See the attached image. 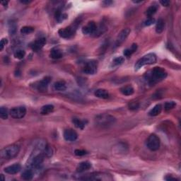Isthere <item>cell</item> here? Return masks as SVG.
I'll use <instances>...</instances> for the list:
<instances>
[{
    "label": "cell",
    "instance_id": "13",
    "mask_svg": "<svg viewBox=\"0 0 181 181\" xmlns=\"http://www.w3.org/2000/svg\"><path fill=\"white\" fill-rule=\"evenodd\" d=\"M64 138L66 141H74L78 138V134L72 129H67L64 132Z\"/></svg>",
    "mask_w": 181,
    "mask_h": 181
},
{
    "label": "cell",
    "instance_id": "8",
    "mask_svg": "<svg viewBox=\"0 0 181 181\" xmlns=\"http://www.w3.org/2000/svg\"><path fill=\"white\" fill-rule=\"evenodd\" d=\"M131 32V30L130 28H124L123 30L120 31V33L118 35L116 40L114 43L115 47H118L121 45L124 41L126 40V39L128 38V37L130 35Z\"/></svg>",
    "mask_w": 181,
    "mask_h": 181
},
{
    "label": "cell",
    "instance_id": "42",
    "mask_svg": "<svg viewBox=\"0 0 181 181\" xmlns=\"http://www.w3.org/2000/svg\"><path fill=\"white\" fill-rule=\"evenodd\" d=\"M21 2L23 4H29L31 2V1H24V0H23V1H21Z\"/></svg>",
    "mask_w": 181,
    "mask_h": 181
},
{
    "label": "cell",
    "instance_id": "12",
    "mask_svg": "<svg viewBox=\"0 0 181 181\" xmlns=\"http://www.w3.org/2000/svg\"><path fill=\"white\" fill-rule=\"evenodd\" d=\"M44 159H45L44 154H39L35 156V157L33 158V159L31 160L30 166L32 168H38L39 166L42 164L43 161H44Z\"/></svg>",
    "mask_w": 181,
    "mask_h": 181
},
{
    "label": "cell",
    "instance_id": "39",
    "mask_svg": "<svg viewBox=\"0 0 181 181\" xmlns=\"http://www.w3.org/2000/svg\"><path fill=\"white\" fill-rule=\"evenodd\" d=\"M103 4L105 5V6H109L113 4V2L112 1H105V2H103Z\"/></svg>",
    "mask_w": 181,
    "mask_h": 181
},
{
    "label": "cell",
    "instance_id": "5",
    "mask_svg": "<svg viewBox=\"0 0 181 181\" xmlns=\"http://www.w3.org/2000/svg\"><path fill=\"white\" fill-rule=\"evenodd\" d=\"M147 146L152 151L159 150L160 148V139L155 134H151L147 141Z\"/></svg>",
    "mask_w": 181,
    "mask_h": 181
},
{
    "label": "cell",
    "instance_id": "17",
    "mask_svg": "<svg viewBox=\"0 0 181 181\" xmlns=\"http://www.w3.org/2000/svg\"><path fill=\"white\" fill-rule=\"evenodd\" d=\"M94 95L97 98H99V99H107L109 97V93H108V91L105 90V89H97V90L95 91Z\"/></svg>",
    "mask_w": 181,
    "mask_h": 181
},
{
    "label": "cell",
    "instance_id": "22",
    "mask_svg": "<svg viewBox=\"0 0 181 181\" xmlns=\"http://www.w3.org/2000/svg\"><path fill=\"white\" fill-rule=\"evenodd\" d=\"M54 89L58 91H64L66 89V84L64 81H58L54 84Z\"/></svg>",
    "mask_w": 181,
    "mask_h": 181
},
{
    "label": "cell",
    "instance_id": "31",
    "mask_svg": "<svg viewBox=\"0 0 181 181\" xmlns=\"http://www.w3.org/2000/svg\"><path fill=\"white\" fill-rule=\"evenodd\" d=\"M124 62V58L123 57H122V56H120V57L114 58L113 62H112V64H113V66H119V65H121L122 64H123Z\"/></svg>",
    "mask_w": 181,
    "mask_h": 181
},
{
    "label": "cell",
    "instance_id": "15",
    "mask_svg": "<svg viewBox=\"0 0 181 181\" xmlns=\"http://www.w3.org/2000/svg\"><path fill=\"white\" fill-rule=\"evenodd\" d=\"M21 170V166L19 163H14L5 168V172L7 174L14 175L18 173Z\"/></svg>",
    "mask_w": 181,
    "mask_h": 181
},
{
    "label": "cell",
    "instance_id": "40",
    "mask_svg": "<svg viewBox=\"0 0 181 181\" xmlns=\"http://www.w3.org/2000/svg\"><path fill=\"white\" fill-rule=\"evenodd\" d=\"M165 180H176L177 179L176 178H173V177L168 176V178H167V177H166V178H165Z\"/></svg>",
    "mask_w": 181,
    "mask_h": 181
},
{
    "label": "cell",
    "instance_id": "2",
    "mask_svg": "<svg viewBox=\"0 0 181 181\" xmlns=\"http://www.w3.org/2000/svg\"><path fill=\"white\" fill-rule=\"evenodd\" d=\"M116 121L115 118L108 114H101L96 116L95 119V122L96 125L103 128H109L115 124Z\"/></svg>",
    "mask_w": 181,
    "mask_h": 181
},
{
    "label": "cell",
    "instance_id": "11",
    "mask_svg": "<svg viewBox=\"0 0 181 181\" xmlns=\"http://www.w3.org/2000/svg\"><path fill=\"white\" fill-rule=\"evenodd\" d=\"M97 26L94 21H90L82 28V33L84 35H91L95 33Z\"/></svg>",
    "mask_w": 181,
    "mask_h": 181
},
{
    "label": "cell",
    "instance_id": "26",
    "mask_svg": "<svg viewBox=\"0 0 181 181\" xmlns=\"http://www.w3.org/2000/svg\"><path fill=\"white\" fill-rule=\"evenodd\" d=\"M137 50V45L134 43V44L132 45V46H131L130 48L124 50L123 54L125 57H130V56L132 55V54L134 53V52H136Z\"/></svg>",
    "mask_w": 181,
    "mask_h": 181
},
{
    "label": "cell",
    "instance_id": "6",
    "mask_svg": "<svg viewBox=\"0 0 181 181\" xmlns=\"http://www.w3.org/2000/svg\"><path fill=\"white\" fill-rule=\"evenodd\" d=\"M98 69V62L95 60H90L87 62L84 67H83V72L86 74L93 75L97 72Z\"/></svg>",
    "mask_w": 181,
    "mask_h": 181
},
{
    "label": "cell",
    "instance_id": "9",
    "mask_svg": "<svg viewBox=\"0 0 181 181\" xmlns=\"http://www.w3.org/2000/svg\"><path fill=\"white\" fill-rule=\"evenodd\" d=\"M75 31L76 29L74 28V26H68L66 28H62L58 31L59 35L62 38L65 39H69L72 38L75 34Z\"/></svg>",
    "mask_w": 181,
    "mask_h": 181
},
{
    "label": "cell",
    "instance_id": "44",
    "mask_svg": "<svg viewBox=\"0 0 181 181\" xmlns=\"http://www.w3.org/2000/svg\"><path fill=\"white\" fill-rule=\"evenodd\" d=\"M1 177H2V180H5V177H4L3 174H1Z\"/></svg>",
    "mask_w": 181,
    "mask_h": 181
},
{
    "label": "cell",
    "instance_id": "43",
    "mask_svg": "<svg viewBox=\"0 0 181 181\" xmlns=\"http://www.w3.org/2000/svg\"><path fill=\"white\" fill-rule=\"evenodd\" d=\"M134 2V3H136V4H137V3H141V2H142V1H139V2L134 1V2Z\"/></svg>",
    "mask_w": 181,
    "mask_h": 181
},
{
    "label": "cell",
    "instance_id": "32",
    "mask_svg": "<svg viewBox=\"0 0 181 181\" xmlns=\"http://www.w3.org/2000/svg\"><path fill=\"white\" fill-rule=\"evenodd\" d=\"M9 112H8L7 108L1 107L0 108V117L2 120H7L9 116Z\"/></svg>",
    "mask_w": 181,
    "mask_h": 181
},
{
    "label": "cell",
    "instance_id": "14",
    "mask_svg": "<svg viewBox=\"0 0 181 181\" xmlns=\"http://www.w3.org/2000/svg\"><path fill=\"white\" fill-rule=\"evenodd\" d=\"M45 43H46V39L45 38H40L34 41V42L31 45V47L33 51L37 52L42 49L43 47H44Z\"/></svg>",
    "mask_w": 181,
    "mask_h": 181
},
{
    "label": "cell",
    "instance_id": "7",
    "mask_svg": "<svg viewBox=\"0 0 181 181\" xmlns=\"http://www.w3.org/2000/svg\"><path fill=\"white\" fill-rule=\"evenodd\" d=\"M26 114V108L24 106L15 107L11 108L9 111V115L11 118L15 119H21L23 118Z\"/></svg>",
    "mask_w": 181,
    "mask_h": 181
},
{
    "label": "cell",
    "instance_id": "20",
    "mask_svg": "<svg viewBox=\"0 0 181 181\" xmlns=\"http://www.w3.org/2000/svg\"><path fill=\"white\" fill-rule=\"evenodd\" d=\"M165 28V21L163 18H159L156 24V32L157 33H161Z\"/></svg>",
    "mask_w": 181,
    "mask_h": 181
},
{
    "label": "cell",
    "instance_id": "37",
    "mask_svg": "<svg viewBox=\"0 0 181 181\" xmlns=\"http://www.w3.org/2000/svg\"><path fill=\"white\" fill-rule=\"evenodd\" d=\"M7 43H8L7 39L6 38L2 39L1 42H0V50H3L4 47H5V45L7 44Z\"/></svg>",
    "mask_w": 181,
    "mask_h": 181
},
{
    "label": "cell",
    "instance_id": "4",
    "mask_svg": "<svg viewBox=\"0 0 181 181\" xmlns=\"http://www.w3.org/2000/svg\"><path fill=\"white\" fill-rule=\"evenodd\" d=\"M157 57L154 53H149L144 55V57L140 58L138 61L136 62L134 65V69L137 71L141 69L142 66L149 64H153L157 62Z\"/></svg>",
    "mask_w": 181,
    "mask_h": 181
},
{
    "label": "cell",
    "instance_id": "19",
    "mask_svg": "<svg viewBox=\"0 0 181 181\" xmlns=\"http://www.w3.org/2000/svg\"><path fill=\"white\" fill-rule=\"evenodd\" d=\"M50 56V57L53 58V59L57 60V59H60V58L62 57V56H63V53H62L61 50H60L58 48H53L51 50Z\"/></svg>",
    "mask_w": 181,
    "mask_h": 181
},
{
    "label": "cell",
    "instance_id": "10",
    "mask_svg": "<svg viewBox=\"0 0 181 181\" xmlns=\"http://www.w3.org/2000/svg\"><path fill=\"white\" fill-rule=\"evenodd\" d=\"M50 81L51 78L49 77V76H46V77L43 78L42 80L37 83L36 89H38V91H40V92H45V91H47L48 85L50 83Z\"/></svg>",
    "mask_w": 181,
    "mask_h": 181
},
{
    "label": "cell",
    "instance_id": "28",
    "mask_svg": "<svg viewBox=\"0 0 181 181\" xmlns=\"http://www.w3.org/2000/svg\"><path fill=\"white\" fill-rule=\"evenodd\" d=\"M157 10H158V7L157 5H151L147 9L146 15L148 16L149 18H150L157 13Z\"/></svg>",
    "mask_w": 181,
    "mask_h": 181
},
{
    "label": "cell",
    "instance_id": "21",
    "mask_svg": "<svg viewBox=\"0 0 181 181\" xmlns=\"http://www.w3.org/2000/svg\"><path fill=\"white\" fill-rule=\"evenodd\" d=\"M55 17L57 20V22L61 23L62 21H63L64 20H65L66 17H67V15L66 14L62 13V10L60 9H58L55 11Z\"/></svg>",
    "mask_w": 181,
    "mask_h": 181
},
{
    "label": "cell",
    "instance_id": "24",
    "mask_svg": "<svg viewBox=\"0 0 181 181\" xmlns=\"http://www.w3.org/2000/svg\"><path fill=\"white\" fill-rule=\"evenodd\" d=\"M72 123L74 124V126L76 127V128L81 129V130H83L86 126V121L85 120H82L79 118H73L72 119Z\"/></svg>",
    "mask_w": 181,
    "mask_h": 181
},
{
    "label": "cell",
    "instance_id": "38",
    "mask_svg": "<svg viewBox=\"0 0 181 181\" xmlns=\"http://www.w3.org/2000/svg\"><path fill=\"white\" fill-rule=\"evenodd\" d=\"M170 2L167 1V0H161V1H160V4L162 5L164 7H168L170 5Z\"/></svg>",
    "mask_w": 181,
    "mask_h": 181
},
{
    "label": "cell",
    "instance_id": "33",
    "mask_svg": "<svg viewBox=\"0 0 181 181\" xmlns=\"http://www.w3.org/2000/svg\"><path fill=\"white\" fill-rule=\"evenodd\" d=\"M176 106V103L174 101H167L164 104V109L166 111H170Z\"/></svg>",
    "mask_w": 181,
    "mask_h": 181
},
{
    "label": "cell",
    "instance_id": "1",
    "mask_svg": "<svg viewBox=\"0 0 181 181\" xmlns=\"http://www.w3.org/2000/svg\"><path fill=\"white\" fill-rule=\"evenodd\" d=\"M167 76V72L161 67H154L145 75V79L150 86H154L163 80Z\"/></svg>",
    "mask_w": 181,
    "mask_h": 181
},
{
    "label": "cell",
    "instance_id": "36",
    "mask_svg": "<svg viewBox=\"0 0 181 181\" xmlns=\"http://www.w3.org/2000/svg\"><path fill=\"white\" fill-rule=\"evenodd\" d=\"M87 154V151L85 150H83V149H76L74 151V154L76 156H78V157H82V156L86 155Z\"/></svg>",
    "mask_w": 181,
    "mask_h": 181
},
{
    "label": "cell",
    "instance_id": "30",
    "mask_svg": "<svg viewBox=\"0 0 181 181\" xmlns=\"http://www.w3.org/2000/svg\"><path fill=\"white\" fill-rule=\"evenodd\" d=\"M34 28L31 26H24L21 28L20 32L23 35H28L32 33L34 31Z\"/></svg>",
    "mask_w": 181,
    "mask_h": 181
},
{
    "label": "cell",
    "instance_id": "34",
    "mask_svg": "<svg viewBox=\"0 0 181 181\" xmlns=\"http://www.w3.org/2000/svg\"><path fill=\"white\" fill-rule=\"evenodd\" d=\"M128 107L129 109L131 110V111H135V110L138 109L139 108V103L137 101H132L129 103Z\"/></svg>",
    "mask_w": 181,
    "mask_h": 181
},
{
    "label": "cell",
    "instance_id": "27",
    "mask_svg": "<svg viewBox=\"0 0 181 181\" xmlns=\"http://www.w3.org/2000/svg\"><path fill=\"white\" fill-rule=\"evenodd\" d=\"M33 177V172L31 169L25 170L21 174V178L25 180H30Z\"/></svg>",
    "mask_w": 181,
    "mask_h": 181
},
{
    "label": "cell",
    "instance_id": "29",
    "mask_svg": "<svg viewBox=\"0 0 181 181\" xmlns=\"http://www.w3.org/2000/svg\"><path fill=\"white\" fill-rule=\"evenodd\" d=\"M14 57H15V58H16V59L22 60V59H24L25 55H26V52H25V50H22V49H18V50H16L15 52H14Z\"/></svg>",
    "mask_w": 181,
    "mask_h": 181
},
{
    "label": "cell",
    "instance_id": "18",
    "mask_svg": "<svg viewBox=\"0 0 181 181\" xmlns=\"http://www.w3.org/2000/svg\"><path fill=\"white\" fill-rule=\"evenodd\" d=\"M162 111V105L161 104H157L149 112V115L151 117H155V116L159 115L161 113Z\"/></svg>",
    "mask_w": 181,
    "mask_h": 181
},
{
    "label": "cell",
    "instance_id": "3",
    "mask_svg": "<svg viewBox=\"0 0 181 181\" xmlns=\"http://www.w3.org/2000/svg\"><path fill=\"white\" fill-rule=\"evenodd\" d=\"M20 151V147L18 145H11L7 147L0 151V157L2 159H11L16 157Z\"/></svg>",
    "mask_w": 181,
    "mask_h": 181
},
{
    "label": "cell",
    "instance_id": "16",
    "mask_svg": "<svg viewBox=\"0 0 181 181\" xmlns=\"http://www.w3.org/2000/svg\"><path fill=\"white\" fill-rule=\"evenodd\" d=\"M91 163L89 161H83L80 163L76 167V171L79 173H82L86 171L87 170H89L91 168Z\"/></svg>",
    "mask_w": 181,
    "mask_h": 181
},
{
    "label": "cell",
    "instance_id": "23",
    "mask_svg": "<svg viewBox=\"0 0 181 181\" xmlns=\"http://www.w3.org/2000/svg\"><path fill=\"white\" fill-rule=\"evenodd\" d=\"M120 92L124 95H131L134 93V89L132 86H125L120 89Z\"/></svg>",
    "mask_w": 181,
    "mask_h": 181
},
{
    "label": "cell",
    "instance_id": "41",
    "mask_svg": "<svg viewBox=\"0 0 181 181\" xmlns=\"http://www.w3.org/2000/svg\"><path fill=\"white\" fill-rule=\"evenodd\" d=\"M8 3H9V2H8L5 1V2H2V3H1V4H2V5L5 6H5H6V7H7V5H8Z\"/></svg>",
    "mask_w": 181,
    "mask_h": 181
},
{
    "label": "cell",
    "instance_id": "35",
    "mask_svg": "<svg viewBox=\"0 0 181 181\" xmlns=\"http://www.w3.org/2000/svg\"><path fill=\"white\" fill-rule=\"evenodd\" d=\"M155 21H156L155 18L150 17V18H147V19L144 22V26H151V25H153L154 24Z\"/></svg>",
    "mask_w": 181,
    "mask_h": 181
},
{
    "label": "cell",
    "instance_id": "25",
    "mask_svg": "<svg viewBox=\"0 0 181 181\" xmlns=\"http://www.w3.org/2000/svg\"><path fill=\"white\" fill-rule=\"evenodd\" d=\"M53 110H54V105H51V104H48V105H45L44 106H43L40 110V113L44 115H48V114H50L53 111Z\"/></svg>",
    "mask_w": 181,
    "mask_h": 181
}]
</instances>
